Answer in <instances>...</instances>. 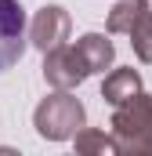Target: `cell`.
<instances>
[{"mask_svg": "<svg viewBox=\"0 0 152 156\" xmlns=\"http://www.w3.org/2000/svg\"><path fill=\"white\" fill-rule=\"evenodd\" d=\"M76 127H83V105L69 94H51L36 109V131L43 138H69Z\"/></svg>", "mask_w": 152, "mask_h": 156, "instance_id": "obj_1", "label": "cell"}, {"mask_svg": "<svg viewBox=\"0 0 152 156\" xmlns=\"http://www.w3.org/2000/svg\"><path fill=\"white\" fill-rule=\"evenodd\" d=\"M26 51V11L18 0H0V73H7Z\"/></svg>", "mask_w": 152, "mask_h": 156, "instance_id": "obj_2", "label": "cell"}, {"mask_svg": "<svg viewBox=\"0 0 152 156\" xmlns=\"http://www.w3.org/2000/svg\"><path fill=\"white\" fill-rule=\"evenodd\" d=\"M43 76L51 80L54 87H76L80 80L91 76V73H87V66H83V58H80V51H76V47L58 44V47H51V51H47Z\"/></svg>", "mask_w": 152, "mask_h": 156, "instance_id": "obj_3", "label": "cell"}, {"mask_svg": "<svg viewBox=\"0 0 152 156\" xmlns=\"http://www.w3.org/2000/svg\"><path fill=\"white\" fill-rule=\"evenodd\" d=\"M65 37H69V15H65V7H43L33 18V44L43 55L51 47H58Z\"/></svg>", "mask_w": 152, "mask_h": 156, "instance_id": "obj_4", "label": "cell"}, {"mask_svg": "<svg viewBox=\"0 0 152 156\" xmlns=\"http://www.w3.org/2000/svg\"><path fill=\"white\" fill-rule=\"evenodd\" d=\"M76 51H80V58H83V66H87V73H102L109 62H112V40L102 37V33H87V37H80L76 44Z\"/></svg>", "mask_w": 152, "mask_h": 156, "instance_id": "obj_5", "label": "cell"}, {"mask_svg": "<svg viewBox=\"0 0 152 156\" xmlns=\"http://www.w3.org/2000/svg\"><path fill=\"white\" fill-rule=\"evenodd\" d=\"M102 94H105V102H112V105H127L134 94H141V80H138L134 69H116L112 76H105Z\"/></svg>", "mask_w": 152, "mask_h": 156, "instance_id": "obj_6", "label": "cell"}, {"mask_svg": "<svg viewBox=\"0 0 152 156\" xmlns=\"http://www.w3.org/2000/svg\"><path fill=\"white\" fill-rule=\"evenodd\" d=\"M145 11H149V0H119L109 15V29L112 33H130Z\"/></svg>", "mask_w": 152, "mask_h": 156, "instance_id": "obj_7", "label": "cell"}]
</instances>
